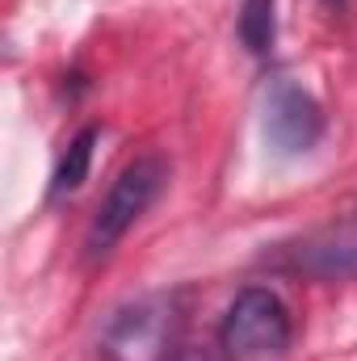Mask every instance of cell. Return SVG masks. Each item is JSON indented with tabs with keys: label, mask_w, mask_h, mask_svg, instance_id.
<instances>
[{
	"label": "cell",
	"mask_w": 357,
	"mask_h": 361,
	"mask_svg": "<svg viewBox=\"0 0 357 361\" xmlns=\"http://www.w3.org/2000/svg\"><path fill=\"white\" fill-rule=\"evenodd\" d=\"M169 160L164 156H156V152H143V156H135L118 180L109 185V193H105V202L97 206V214H92L89 223V235H85V257L89 261H101L105 252H114V244L152 210V202L164 193V185H169Z\"/></svg>",
	"instance_id": "cell-1"
},
{
	"label": "cell",
	"mask_w": 357,
	"mask_h": 361,
	"mask_svg": "<svg viewBox=\"0 0 357 361\" xmlns=\"http://www.w3.org/2000/svg\"><path fill=\"white\" fill-rule=\"evenodd\" d=\"M294 341V324L286 302L265 290V286H248L231 298L223 324H219V345L231 361H265L282 357Z\"/></svg>",
	"instance_id": "cell-2"
},
{
	"label": "cell",
	"mask_w": 357,
	"mask_h": 361,
	"mask_svg": "<svg viewBox=\"0 0 357 361\" xmlns=\"http://www.w3.org/2000/svg\"><path fill=\"white\" fill-rule=\"evenodd\" d=\"M181 311L177 298L169 294H147L122 311L101 332V353L109 361H164L177 345Z\"/></svg>",
	"instance_id": "cell-3"
},
{
	"label": "cell",
	"mask_w": 357,
	"mask_h": 361,
	"mask_svg": "<svg viewBox=\"0 0 357 361\" xmlns=\"http://www.w3.org/2000/svg\"><path fill=\"white\" fill-rule=\"evenodd\" d=\"M261 126H265V143L277 156H303L324 139V109L307 89L277 76L265 89Z\"/></svg>",
	"instance_id": "cell-4"
},
{
	"label": "cell",
	"mask_w": 357,
	"mask_h": 361,
	"mask_svg": "<svg viewBox=\"0 0 357 361\" xmlns=\"http://www.w3.org/2000/svg\"><path fill=\"white\" fill-rule=\"evenodd\" d=\"M97 139H101V126H85V130L68 143V152H63V156H59V164H55V177H51V185H47V197H51V202L72 197V193L89 180Z\"/></svg>",
	"instance_id": "cell-5"
},
{
	"label": "cell",
	"mask_w": 357,
	"mask_h": 361,
	"mask_svg": "<svg viewBox=\"0 0 357 361\" xmlns=\"http://www.w3.org/2000/svg\"><path fill=\"white\" fill-rule=\"evenodd\" d=\"M298 252V261H286L290 273H315V277H345L357 273V244H307V248H290Z\"/></svg>",
	"instance_id": "cell-6"
},
{
	"label": "cell",
	"mask_w": 357,
	"mask_h": 361,
	"mask_svg": "<svg viewBox=\"0 0 357 361\" xmlns=\"http://www.w3.org/2000/svg\"><path fill=\"white\" fill-rule=\"evenodd\" d=\"M236 34H240V42H244L253 55H269L273 34H277V25H273V0H244Z\"/></svg>",
	"instance_id": "cell-7"
},
{
	"label": "cell",
	"mask_w": 357,
	"mask_h": 361,
	"mask_svg": "<svg viewBox=\"0 0 357 361\" xmlns=\"http://www.w3.org/2000/svg\"><path fill=\"white\" fill-rule=\"evenodd\" d=\"M324 4H328V8H345L349 0H324Z\"/></svg>",
	"instance_id": "cell-8"
}]
</instances>
